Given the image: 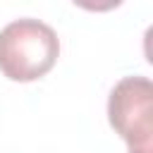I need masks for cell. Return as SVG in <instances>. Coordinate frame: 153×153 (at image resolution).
Returning a JSON list of instances; mask_svg holds the SVG:
<instances>
[{"label": "cell", "instance_id": "cell-1", "mask_svg": "<svg viewBox=\"0 0 153 153\" xmlns=\"http://www.w3.org/2000/svg\"><path fill=\"white\" fill-rule=\"evenodd\" d=\"M57 33L38 19H14L0 31V72L12 81H33L53 69Z\"/></svg>", "mask_w": 153, "mask_h": 153}, {"label": "cell", "instance_id": "cell-2", "mask_svg": "<svg viewBox=\"0 0 153 153\" xmlns=\"http://www.w3.org/2000/svg\"><path fill=\"white\" fill-rule=\"evenodd\" d=\"M108 117L129 153H153V86L146 76H124L115 84Z\"/></svg>", "mask_w": 153, "mask_h": 153}, {"label": "cell", "instance_id": "cell-3", "mask_svg": "<svg viewBox=\"0 0 153 153\" xmlns=\"http://www.w3.org/2000/svg\"><path fill=\"white\" fill-rule=\"evenodd\" d=\"M74 2L91 12H108V10H115L117 5H122V0H74Z\"/></svg>", "mask_w": 153, "mask_h": 153}]
</instances>
